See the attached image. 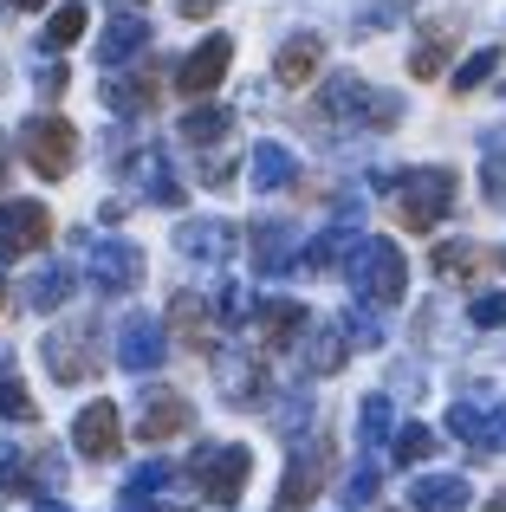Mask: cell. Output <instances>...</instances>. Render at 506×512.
<instances>
[{
    "mask_svg": "<svg viewBox=\"0 0 506 512\" xmlns=\"http://www.w3.org/2000/svg\"><path fill=\"white\" fill-rule=\"evenodd\" d=\"M487 201H506V156H487Z\"/></svg>",
    "mask_w": 506,
    "mask_h": 512,
    "instance_id": "7bdbcfd3",
    "label": "cell"
},
{
    "mask_svg": "<svg viewBox=\"0 0 506 512\" xmlns=\"http://www.w3.org/2000/svg\"><path fill=\"white\" fill-rule=\"evenodd\" d=\"M20 156L33 163L39 182H65L78 169V130L65 117H26L20 124Z\"/></svg>",
    "mask_w": 506,
    "mask_h": 512,
    "instance_id": "3957f363",
    "label": "cell"
},
{
    "mask_svg": "<svg viewBox=\"0 0 506 512\" xmlns=\"http://www.w3.org/2000/svg\"><path fill=\"white\" fill-rule=\"evenodd\" d=\"M143 46H150V26H143L137 13H117L98 39V65H124V59H137Z\"/></svg>",
    "mask_w": 506,
    "mask_h": 512,
    "instance_id": "d6986e66",
    "label": "cell"
},
{
    "mask_svg": "<svg viewBox=\"0 0 506 512\" xmlns=\"http://www.w3.org/2000/svg\"><path fill=\"white\" fill-rule=\"evenodd\" d=\"M325 474H331V441L318 435L312 448L299 454V461L286 467V480H279V500H273V512H305L318 500V487H325Z\"/></svg>",
    "mask_w": 506,
    "mask_h": 512,
    "instance_id": "ba28073f",
    "label": "cell"
},
{
    "mask_svg": "<svg viewBox=\"0 0 506 512\" xmlns=\"http://www.w3.org/2000/svg\"><path fill=\"white\" fill-rule=\"evenodd\" d=\"M305 325H312V318H305L299 299H260V305H253V331H260L266 350H292Z\"/></svg>",
    "mask_w": 506,
    "mask_h": 512,
    "instance_id": "5bb4252c",
    "label": "cell"
},
{
    "mask_svg": "<svg viewBox=\"0 0 506 512\" xmlns=\"http://www.w3.org/2000/svg\"><path fill=\"white\" fill-rule=\"evenodd\" d=\"M0 493H39V474L20 461V454H7V461H0Z\"/></svg>",
    "mask_w": 506,
    "mask_h": 512,
    "instance_id": "74e56055",
    "label": "cell"
},
{
    "mask_svg": "<svg viewBox=\"0 0 506 512\" xmlns=\"http://www.w3.org/2000/svg\"><path fill=\"white\" fill-rule=\"evenodd\" d=\"M72 266H39L33 279H26V305H33V312H59L65 299H72Z\"/></svg>",
    "mask_w": 506,
    "mask_h": 512,
    "instance_id": "cb8c5ba5",
    "label": "cell"
},
{
    "mask_svg": "<svg viewBox=\"0 0 506 512\" xmlns=\"http://www.w3.org/2000/svg\"><path fill=\"white\" fill-rule=\"evenodd\" d=\"M357 435L377 448V441H390V396H370L364 402V415H357Z\"/></svg>",
    "mask_w": 506,
    "mask_h": 512,
    "instance_id": "d590c367",
    "label": "cell"
},
{
    "mask_svg": "<svg viewBox=\"0 0 506 512\" xmlns=\"http://www.w3.org/2000/svg\"><path fill=\"white\" fill-rule=\"evenodd\" d=\"M169 331H176L182 350H202V357H215V318H208V305L195 299V292H176V305H169Z\"/></svg>",
    "mask_w": 506,
    "mask_h": 512,
    "instance_id": "9a60e30c",
    "label": "cell"
},
{
    "mask_svg": "<svg viewBox=\"0 0 506 512\" xmlns=\"http://www.w3.org/2000/svg\"><path fill=\"white\" fill-rule=\"evenodd\" d=\"M46 240H52V214L39 201H0V260L39 253Z\"/></svg>",
    "mask_w": 506,
    "mask_h": 512,
    "instance_id": "52a82bcc",
    "label": "cell"
},
{
    "mask_svg": "<svg viewBox=\"0 0 506 512\" xmlns=\"http://www.w3.org/2000/svg\"><path fill=\"white\" fill-rule=\"evenodd\" d=\"M85 20H91V13L78 7V0H65V7H52V20H46V46H52V52H65V46H72L78 33H85Z\"/></svg>",
    "mask_w": 506,
    "mask_h": 512,
    "instance_id": "f546056e",
    "label": "cell"
},
{
    "mask_svg": "<svg viewBox=\"0 0 506 512\" xmlns=\"http://www.w3.org/2000/svg\"><path fill=\"white\" fill-rule=\"evenodd\" d=\"M390 454H396V467H422V461L435 454V435H429L422 422H403V428L390 435Z\"/></svg>",
    "mask_w": 506,
    "mask_h": 512,
    "instance_id": "83f0119b",
    "label": "cell"
},
{
    "mask_svg": "<svg viewBox=\"0 0 506 512\" xmlns=\"http://www.w3.org/2000/svg\"><path fill=\"white\" fill-rule=\"evenodd\" d=\"M91 338H98L91 325H59L46 338V370L59 376V383H85V376L98 370V350H91Z\"/></svg>",
    "mask_w": 506,
    "mask_h": 512,
    "instance_id": "30bf717a",
    "label": "cell"
},
{
    "mask_svg": "<svg viewBox=\"0 0 506 512\" xmlns=\"http://www.w3.org/2000/svg\"><path fill=\"white\" fill-rule=\"evenodd\" d=\"M39 91H46V98H59V91H65V65H46V72H39Z\"/></svg>",
    "mask_w": 506,
    "mask_h": 512,
    "instance_id": "f6af8a7d",
    "label": "cell"
},
{
    "mask_svg": "<svg viewBox=\"0 0 506 512\" xmlns=\"http://www.w3.org/2000/svg\"><path fill=\"white\" fill-rule=\"evenodd\" d=\"M468 480L461 474H422L416 487H409V506L416 512H468Z\"/></svg>",
    "mask_w": 506,
    "mask_h": 512,
    "instance_id": "e0dca14e",
    "label": "cell"
},
{
    "mask_svg": "<svg viewBox=\"0 0 506 512\" xmlns=\"http://www.w3.org/2000/svg\"><path fill=\"white\" fill-rule=\"evenodd\" d=\"M228 65H234V39H228V33H208L202 46L182 59V78H176V85L189 91V98H208V91L228 78Z\"/></svg>",
    "mask_w": 506,
    "mask_h": 512,
    "instance_id": "7c38bea8",
    "label": "cell"
},
{
    "mask_svg": "<svg viewBox=\"0 0 506 512\" xmlns=\"http://www.w3.org/2000/svg\"><path fill=\"white\" fill-rule=\"evenodd\" d=\"M0 182H7V137H0Z\"/></svg>",
    "mask_w": 506,
    "mask_h": 512,
    "instance_id": "7dc6e473",
    "label": "cell"
},
{
    "mask_svg": "<svg viewBox=\"0 0 506 512\" xmlns=\"http://www.w3.org/2000/svg\"><path fill=\"white\" fill-rule=\"evenodd\" d=\"M247 182H253V188H286V182H299V163H292L286 143H253Z\"/></svg>",
    "mask_w": 506,
    "mask_h": 512,
    "instance_id": "ffe728a7",
    "label": "cell"
},
{
    "mask_svg": "<svg viewBox=\"0 0 506 512\" xmlns=\"http://www.w3.org/2000/svg\"><path fill=\"white\" fill-rule=\"evenodd\" d=\"M481 260H487V253L474 247V240H448V247H435V273H442V279H474Z\"/></svg>",
    "mask_w": 506,
    "mask_h": 512,
    "instance_id": "4316f807",
    "label": "cell"
},
{
    "mask_svg": "<svg viewBox=\"0 0 506 512\" xmlns=\"http://www.w3.org/2000/svg\"><path fill=\"white\" fill-rule=\"evenodd\" d=\"M0 415H7V422H33V396H26V383L13 376V363H0Z\"/></svg>",
    "mask_w": 506,
    "mask_h": 512,
    "instance_id": "d6a6232c",
    "label": "cell"
},
{
    "mask_svg": "<svg viewBox=\"0 0 506 512\" xmlns=\"http://www.w3.org/2000/svg\"><path fill=\"white\" fill-rule=\"evenodd\" d=\"M364 500H377V467H357V474H351V487H344V506H364Z\"/></svg>",
    "mask_w": 506,
    "mask_h": 512,
    "instance_id": "60d3db41",
    "label": "cell"
},
{
    "mask_svg": "<svg viewBox=\"0 0 506 512\" xmlns=\"http://www.w3.org/2000/svg\"><path fill=\"white\" fill-rule=\"evenodd\" d=\"M143 175H150V201H163V208H176V201H182V182L169 175L163 156H143Z\"/></svg>",
    "mask_w": 506,
    "mask_h": 512,
    "instance_id": "e575fe53",
    "label": "cell"
},
{
    "mask_svg": "<svg viewBox=\"0 0 506 512\" xmlns=\"http://www.w3.org/2000/svg\"><path fill=\"white\" fill-rule=\"evenodd\" d=\"M500 260H506V253H500Z\"/></svg>",
    "mask_w": 506,
    "mask_h": 512,
    "instance_id": "f5cc1de1",
    "label": "cell"
},
{
    "mask_svg": "<svg viewBox=\"0 0 506 512\" xmlns=\"http://www.w3.org/2000/svg\"><path fill=\"white\" fill-rule=\"evenodd\" d=\"M91 286L111 292V299L137 292L143 286V247H130V240H91Z\"/></svg>",
    "mask_w": 506,
    "mask_h": 512,
    "instance_id": "8992f818",
    "label": "cell"
},
{
    "mask_svg": "<svg viewBox=\"0 0 506 512\" xmlns=\"http://www.w3.org/2000/svg\"><path fill=\"white\" fill-rule=\"evenodd\" d=\"M448 26H435V33H422V46H416V59H409V72L416 78H442V65H448Z\"/></svg>",
    "mask_w": 506,
    "mask_h": 512,
    "instance_id": "4dcf8cb0",
    "label": "cell"
},
{
    "mask_svg": "<svg viewBox=\"0 0 506 512\" xmlns=\"http://www.w3.org/2000/svg\"><path fill=\"white\" fill-rule=\"evenodd\" d=\"M325 111L331 117H344L351 130H390L396 117H403V104L390 98V91H377V85H364V78H331L325 85Z\"/></svg>",
    "mask_w": 506,
    "mask_h": 512,
    "instance_id": "277c9868",
    "label": "cell"
},
{
    "mask_svg": "<svg viewBox=\"0 0 506 512\" xmlns=\"http://www.w3.org/2000/svg\"><path fill=\"white\" fill-rule=\"evenodd\" d=\"M176 247L189 253V260H228V253L241 247V234H234L228 221H189L176 234Z\"/></svg>",
    "mask_w": 506,
    "mask_h": 512,
    "instance_id": "ac0fdd59",
    "label": "cell"
},
{
    "mask_svg": "<svg viewBox=\"0 0 506 512\" xmlns=\"http://www.w3.org/2000/svg\"><path fill=\"white\" fill-rule=\"evenodd\" d=\"M156 72H124V78H104V104L117 117H150L156 111Z\"/></svg>",
    "mask_w": 506,
    "mask_h": 512,
    "instance_id": "2e32d148",
    "label": "cell"
},
{
    "mask_svg": "<svg viewBox=\"0 0 506 512\" xmlns=\"http://www.w3.org/2000/svg\"><path fill=\"white\" fill-rule=\"evenodd\" d=\"M344 253H351V234H344V227H331V234H318L312 247H305V266H312V273H325V266H338Z\"/></svg>",
    "mask_w": 506,
    "mask_h": 512,
    "instance_id": "836d02e7",
    "label": "cell"
},
{
    "mask_svg": "<svg viewBox=\"0 0 506 512\" xmlns=\"http://www.w3.org/2000/svg\"><path fill=\"white\" fill-rule=\"evenodd\" d=\"M13 7H20V13H33V7H46V0H13Z\"/></svg>",
    "mask_w": 506,
    "mask_h": 512,
    "instance_id": "681fc988",
    "label": "cell"
},
{
    "mask_svg": "<svg viewBox=\"0 0 506 512\" xmlns=\"http://www.w3.org/2000/svg\"><path fill=\"white\" fill-rule=\"evenodd\" d=\"M137 512H189V506H137Z\"/></svg>",
    "mask_w": 506,
    "mask_h": 512,
    "instance_id": "c3c4849f",
    "label": "cell"
},
{
    "mask_svg": "<svg viewBox=\"0 0 506 512\" xmlns=\"http://www.w3.org/2000/svg\"><path fill=\"white\" fill-rule=\"evenodd\" d=\"M487 512H506V493H500V500H487Z\"/></svg>",
    "mask_w": 506,
    "mask_h": 512,
    "instance_id": "f907efd6",
    "label": "cell"
},
{
    "mask_svg": "<svg viewBox=\"0 0 506 512\" xmlns=\"http://www.w3.org/2000/svg\"><path fill=\"white\" fill-rule=\"evenodd\" d=\"M487 454H506V402L487 409Z\"/></svg>",
    "mask_w": 506,
    "mask_h": 512,
    "instance_id": "b9f144b4",
    "label": "cell"
},
{
    "mask_svg": "<svg viewBox=\"0 0 506 512\" xmlns=\"http://www.w3.org/2000/svg\"><path fill=\"white\" fill-rule=\"evenodd\" d=\"M448 435L468 441L474 454H487V409H474V402H455V409H448Z\"/></svg>",
    "mask_w": 506,
    "mask_h": 512,
    "instance_id": "f1b7e54d",
    "label": "cell"
},
{
    "mask_svg": "<svg viewBox=\"0 0 506 512\" xmlns=\"http://www.w3.org/2000/svg\"><path fill=\"white\" fill-rule=\"evenodd\" d=\"M195 428V402L176 396V389H150L137 409V441H176Z\"/></svg>",
    "mask_w": 506,
    "mask_h": 512,
    "instance_id": "9c48e42d",
    "label": "cell"
},
{
    "mask_svg": "<svg viewBox=\"0 0 506 512\" xmlns=\"http://www.w3.org/2000/svg\"><path fill=\"white\" fill-rule=\"evenodd\" d=\"M455 208V169H403L396 175V214L409 234H429Z\"/></svg>",
    "mask_w": 506,
    "mask_h": 512,
    "instance_id": "7a4b0ae2",
    "label": "cell"
},
{
    "mask_svg": "<svg viewBox=\"0 0 506 512\" xmlns=\"http://www.w3.org/2000/svg\"><path fill=\"white\" fill-rule=\"evenodd\" d=\"M228 130H234L228 104H189V117H182V143H189V150H215Z\"/></svg>",
    "mask_w": 506,
    "mask_h": 512,
    "instance_id": "44dd1931",
    "label": "cell"
},
{
    "mask_svg": "<svg viewBox=\"0 0 506 512\" xmlns=\"http://www.w3.org/2000/svg\"><path fill=\"white\" fill-rule=\"evenodd\" d=\"M156 487H169V461H143L137 474L124 480V506H130V512L150 506V493H156Z\"/></svg>",
    "mask_w": 506,
    "mask_h": 512,
    "instance_id": "1f68e13d",
    "label": "cell"
},
{
    "mask_svg": "<svg viewBox=\"0 0 506 512\" xmlns=\"http://www.w3.org/2000/svg\"><path fill=\"white\" fill-rule=\"evenodd\" d=\"M72 448L91 454V461H111L124 448V422H117V402H85L72 422Z\"/></svg>",
    "mask_w": 506,
    "mask_h": 512,
    "instance_id": "8fae6325",
    "label": "cell"
},
{
    "mask_svg": "<svg viewBox=\"0 0 506 512\" xmlns=\"http://www.w3.org/2000/svg\"><path fill=\"white\" fill-rule=\"evenodd\" d=\"M221 389H228L234 409H253L266 396V370L260 363H241V357H221Z\"/></svg>",
    "mask_w": 506,
    "mask_h": 512,
    "instance_id": "d4e9b609",
    "label": "cell"
},
{
    "mask_svg": "<svg viewBox=\"0 0 506 512\" xmlns=\"http://www.w3.org/2000/svg\"><path fill=\"white\" fill-rule=\"evenodd\" d=\"M176 7H182V20H208V13L228 7V0H176Z\"/></svg>",
    "mask_w": 506,
    "mask_h": 512,
    "instance_id": "ee69618b",
    "label": "cell"
},
{
    "mask_svg": "<svg viewBox=\"0 0 506 512\" xmlns=\"http://www.w3.org/2000/svg\"><path fill=\"white\" fill-rule=\"evenodd\" d=\"M0 305H7V286H0Z\"/></svg>",
    "mask_w": 506,
    "mask_h": 512,
    "instance_id": "816d5d0a",
    "label": "cell"
},
{
    "mask_svg": "<svg viewBox=\"0 0 506 512\" xmlns=\"http://www.w3.org/2000/svg\"><path fill=\"white\" fill-rule=\"evenodd\" d=\"M468 318H474L481 331H500V325H506V292H481V299L468 305Z\"/></svg>",
    "mask_w": 506,
    "mask_h": 512,
    "instance_id": "f35d334b",
    "label": "cell"
},
{
    "mask_svg": "<svg viewBox=\"0 0 506 512\" xmlns=\"http://www.w3.org/2000/svg\"><path fill=\"white\" fill-rule=\"evenodd\" d=\"M292 227H279V221H266V227H253V266L260 273H286L292 260H299V247H292Z\"/></svg>",
    "mask_w": 506,
    "mask_h": 512,
    "instance_id": "7402d4cb",
    "label": "cell"
},
{
    "mask_svg": "<svg viewBox=\"0 0 506 512\" xmlns=\"http://www.w3.org/2000/svg\"><path fill=\"white\" fill-rule=\"evenodd\" d=\"M344 279H351V292L364 305H396L409 286V266H403V247L383 234H364L351 240V253H344Z\"/></svg>",
    "mask_w": 506,
    "mask_h": 512,
    "instance_id": "6da1fadb",
    "label": "cell"
},
{
    "mask_svg": "<svg viewBox=\"0 0 506 512\" xmlns=\"http://www.w3.org/2000/svg\"><path fill=\"white\" fill-rule=\"evenodd\" d=\"M494 72H500V52L487 46V52H474V59H468V65L455 72V91H481V85H487Z\"/></svg>",
    "mask_w": 506,
    "mask_h": 512,
    "instance_id": "8d00e7d4",
    "label": "cell"
},
{
    "mask_svg": "<svg viewBox=\"0 0 506 512\" xmlns=\"http://www.w3.org/2000/svg\"><path fill=\"white\" fill-rule=\"evenodd\" d=\"M189 474H195V493H202L208 506H234L241 487H247V474H253V454L234 448V441H215V448H202L189 461Z\"/></svg>",
    "mask_w": 506,
    "mask_h": 512,
    "instance_id": "5b68a950",
    "label": "cell"
},
{
    "mask_svg": "<svg viewBox=\"0 0 506 512\" xmlns=\"http://www.w3.org/2000/svg\"><path fill=\"white\" fill-rule=\"evenodd\" d=\"M33 512H72V506H59V500H39Z\"/></svg>",
    "mask_w": 506,
    "mask_h": 512,
    "instance_id": "bcb514c9",
    "label": "cell"
},
{
    "mask_svg": "<svg viewBox=\"0 0 506 512\" xmlns=\"http://www.w3.org/2000/svg\"><path fill=\"white\" fill-rule=\"evenodd\" d=\"M163 357H169L163 325H156V318H124V331H117V363H124L130 376H143V370H156Z\"/></svg>",
    "mask_w": 506,
    "mask_h": 512,
    "instance_id": "4fadbf2b",
    "label": "cell"
},
{
    "mask_svg": "<svg viewBox=\"0 0 506 512\" xmlns=\"http://www.w3.org/2000/svg\"><path fill=\"white\" fill-rule=\"evenodd\" d=\"M305 370L312 376L344 370V331L338 325H312V338H305Z\"/></svg>",
    "mask_w": 506,
    "mask_h": 512,
    "instance_id": "484cf974",
    "label": "cell"
},
{
    "mask_svg": "<svg viewBox=\"0 0 506 512\" xmlns=\"http://www.w3.org/2000/svg\"><path fill=\"white\" fill-rule=\"evenodd\" d=\"M215 312H221V325H241V318L253 312V299H247V292H241V286L228 279V286L215 292Z\"/></svg>",
    "mask_w": 506,
    "mask_h": 512,
    "instance_id": "ab89813d",
    "label": "cell"
},
{
    "mask_svg": "<svg viewBox=\"0 0 506 512\" xmlns=\"http://www.w3.org/2000/svg\"><path fill=\"white\" fill-rule=\"evenodd\" d=\"M318 65H325V46H318V39H286L279 59H273V78H279V85H305Z\"/></svg>",
    "mask_w": 506,
    "mask_h": 512,
    "instance_id": "603a6c76",
    "label": "cell"
}]
</instances>
